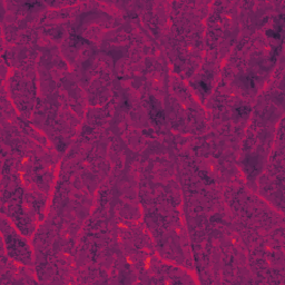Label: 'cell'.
<instances>
[{
	"mask_svg": "<svg viewBox=\"0 0 285 285\" xmlns=\"http://www.w3.org/2000/svg\"><path fill=\"white\" fill-rule=\"evenodd\" d=\"M250 111H251V109L247 107V106H241V107L236 108V114H237V116H246Z\"/></svg>",
	"mask_w": 285,
	"mask_h": 285,
	"instance_id": "277c9868",
	"label": "cell"
},
{
	"mask_svg": "<svg viewBox=\"0 0 285 285\" xmlns=\"http://www.w3.org/2000/svg\"><path fill=\"white\" fill-rule=\"evenodd\" d=\"M157 103L154 100L153 97H150V119H152L154 123H156L157 125L162 123L164 121V111L161 109V108L157 106Z\"/></svg>",
	"mask_w": 285,
	"mask_h": 285,
	"instance_id": "6da1fadb",
	"label": "cell"
},
{
	"mask_svg": "<svg viewBox=\"0 0 285 285\" xmlns=\"http://www.w3.org/2000/svg\"><path fill=\"white\" fill-rule=\"evenodd\" d=\"M23 6L27 8V9H36L38 6H41V3L38 1H32V2H25Z\"/></svg>",
	"mask_w": 285,
	"mask_h": 285,
	"instance_id": "5b68a950",
	"label": "cell"
},
{
	"mask_svg": "<svg viewBox=\"0 0 285 285\" xmlns=\"http://www.w3.org/2000/svg\"><path fill=\"white\" fill-rule=\"evenodd\" d=\"M245 169L250 171L248 177H253L260 171V166H258V157H252V156H247L244 161Z\"/></svg>",
	"mask_w": 285,
	"mask_h": 285,
	"instance_id": "7a4b0ae2",
	"label": "cell"
},
{
	"mask_svg": "<svg viewBox=\"0 0 285 285\" xmlns=\"http://www.w3.org/2000/svg\"><path fill=\"white\" fill-rule=\"evenodd\" d=\"M198 86H200V90H203V92H208V89H209V86H208V84L206 81H204V80H202V81H200V84H198Z\"/></svg>",
	"mask_w": 285,
	"mask_h": 285,
	"instance_id": "8992f818",
	"label": "cell"
},
{
	"mask_svg": "<svg viewBox=\"0 0 285 285\" xmlns=\"http://www.w3.org/2000/svg\"><path fill=\"white\" fill-rule=\"evenodd\" d=\"M244 84L246 85L247 88H254L255 87V78L252 76H246L244 78Z\"/></svg>",
	"mask_w": 285,
	"mask_h": 285,
	"instance_id": "3957f363",
	"label": "cell"
}]
</instances>
